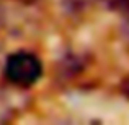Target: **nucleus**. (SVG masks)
<instances>
[{
    "label": "nucleus",
    "mask_w": 129,
    "mask_h": 125,
    "mask_svg": "<svg viewBox=\"0 0 129 125\" xmlns=\"http://www.w3.org/2000/svg\"><path fill=\"white\" fill-rule=\"evenodd\" d=\"M123 34L129 39V15L124 16V23H123Z\"/></svg>",
    "instance_id": "423d86ee"
},
{
    "label": "nucleus",
    "mask_w": 129,
    "mask_h": 125,
    "mask_svg": "<svg viewBox=\"0 0 129 125\" xmlns=\"http://www.w3.org/2000/svg\"><path fill=\"white\" fill-rule=\"evenodd\" d=\"M87 65V60L79 54H67L62 60L59 62V76L62 78H72L77 76L79 73L83 72Z\"/></svg>",
    "instance_id": "f03ea898"
},
{
    "label": "nucleus",
    "mask_w": 129,
    "mask_h": 125,
    "mask_svg": "<svg viewBox=\"0 0 129 125\" xmlns=\"http://www.w3.org/2000/svg\"><path fill=\"white\" fill-rule=\"evenodd\" d=\"M119 89H121V94H123L124 97H127V99H129V75L123 80V81H121Z\"/></svg>",
    "instance_id": "39448f33"
},
{
    "label": "nucleus",
    "mask_w": 129,
    "mask_h": 125,
    "mask_svg": "<svg viewBox=\"0 0 129 125\" xmlns=\"http://www.w3.org/2000/svg\"><path fill=\"white\" fill-rule=\"evenodd\" d=\"M103 2L111 12H118L123 16L129 15V0H100Z\"/></svg>",
    "instance_id": "20e7f679"
},
{
    "label": "nucleus",
    "mask_w": 129,
    "mask_h": 125,
    "mask_svg": "<svg viewBox=\"0 0 129 125\" xmlns=\"http://www.w3.org/2000/svg\"><path fill=\"white\" fill-rule=\"evenodd\" d=\"M3 76L13 86L31 88L43 76V62L29 50L12 52L3 63Z\"/></svg>",
    "instance_id": "f257e3e1"
},
{
    "label": "nucleus",
    "mask_w": 129,
    "mask_h": 125,
    "mask_svg": "<svg viewBox=\"0 0 129 125\" xmlns=\"http://www.w3.org/2000/svg\"><path fill=\"white\" fill-rule=\"evenodd\" d=\"M96 2H100V0H62V7L70 15H79V13H83L88 8H91Z\"/></svg>",
    "instance_id": "7ed1b4c3"
}]
</instances>
